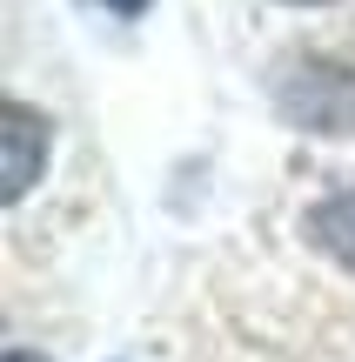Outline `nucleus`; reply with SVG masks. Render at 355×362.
Returning <instances> with one entry per match:
<instances>
[{"label":"nucleus","mask_w":355,"mask_h":362,"mask_svg":"<svg viewBox=\"0 0 355 362\" xmlns=\"http://www.w3.org/2000/svg\"><path fill=\"white\" fill-rule=\"evenodd\" d=\"M275 107L302 134H355V67L322 61V54H295L275 81Z\"/></svg>","instance_id":"1"},{"label":"nucleus","mask_w":355,"mask_h":362,"mask_svg":"<svg viewBox=\"0 0 355 362\" xmlns=\"http://www.w3.org/2000/svg\"><path fill=\"white\" fill-rule=\"evenodd\" d=\"M0 141H7V202H20L40 175V155H47V121L27 101H7L0 107Z\"/></svg>","instance_id":"2"},{"label":"nucleus","mask_w":355,"mask_h":362,"mask_svg":"<svg viewBox=\"0 0 355 362\" xmlns=\"http://www.w3.org/2000/svg\"><path fill=\"white\" fill-rule=\"evenodd\" d=\"M302 235L322 248V255H335L342 269H355V188L322 194V202L302 215Z\"/></svg>","instance_id":"3"},{"label":"nucleus","mask_w":355,"mask_h":362,"mask_svg":"<svg viewBox=\"0 0 355 362\" xmlns=\"http://www.w3.org/2000/svg\"><path fill=\"white\" fill-rule=\"evenodd\" d=\"M107 7H114V13H141L148 0H107Z\"/></svg>","instance_id":"4"},{"label":"nucleus","mask_w":355,"mask_h":362,"mask_svg":"<svg viewBox=\"0 0 355 362\" xmlns=\"http://www.w3.org/2000/svg\"><path fill=\"white\" fill-rule=\"evenodd\" d=\"M7 362H40V356H27V349H13V356H7Z\"/></svg>","instance_id":"5"}]
</instances>
